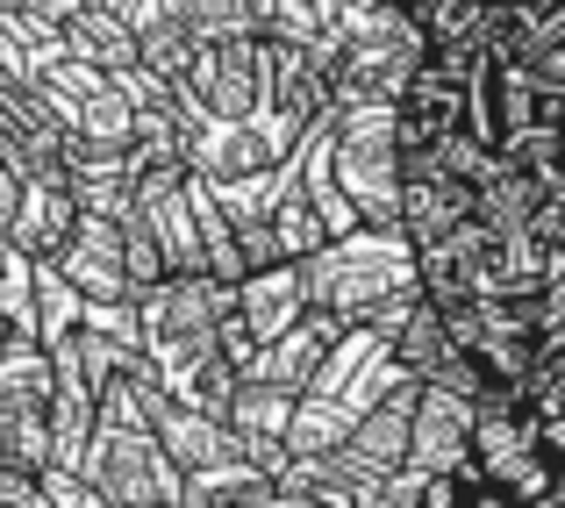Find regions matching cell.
Listing matches in <instances>:
<instances>
[{
  "label": "cell",
  "instance_id": "10",
  "mask_svg": "<svg viewBox=\"0 0 565 508\" xmlns=\"http://www.w3.org/2000/svg\"><path fill=\"white\" fill-rule=\"evenodd\" d=\"M344 337H351L344 322H330V316H316V308H308V316L294 322V330H279L273 343H258L244 372H250V380H273V387H287V394H301V387L322 372V358H330Z\"/></svg>",
  "mask_w": 565,
  "mask_h": 508
},
{
  "label": "cell",
  "instance_id": "4",
  "mask_svg": "<svg viewBox=\"0 0 565 508\" xmlns=\"http://www.w3.org/2000/svg\"><path fill=\"white\" fill-rule=\"evenodd\" d=\"M0 466H51V351L14 322H0Z\"/></svg>",
  "mask_w": 565,
  "mask_h": 508
},
{
  "label": "cell",
  "instance_id": "15",
  "mask_svg": "<svg viewBox=\"0 0 565 508\" xmlns=\"http://www.w3.org/2000/svg\"><path fill=\"white\" fill-rule=\"evenodd\" d=\"M100 8H137V0H100Z\"/></svg>",
  "mask_w": 565,
  "mask_h": 508
},
{
  "label": "cell",
  "instance_id": "12",
  "mask_svg": "<svg viewBox=\"0 0 565 508\" xmlns=\"http://www.w3.org/2000/svg\"><path fill=\"white\" fill-rule=\"evenodd\" d=\"M487 0H415V36L423 51H480Z\"/></svg>",
  "mask_w": 565,
  "mask_h": 508
},
{
  "label": "cell",
  "instance_id": "14",
  "mask_svg": "<svg viewBox=\"0 0 565 508\" xmlns=\"http://www.w3.org/2000/svg\"><path fill=\"white\" fill-rule=\"evenodd\" d=\"M423 501V480L415 473H394V480H373V487H351L344 508H415Z\"/></svg>",
  "mask_w": 565,
  "mask_h": 508
},
{
  "label": "cell",
  "instance_id": "11",
  "mask_svg": "<svg viewBox=\"0 0 565 508\" xmlns=\"http://www.w3.org/2000/svg\"><path fill=\"white\" fill-rule=\"evenodd\" d=\"M230 294H236V330L250 337V351H258V343H273L279 330H294V322L308 316L301 265H258V273L230 279Z\"/></svg>",
  "mask_w": 565,
  "mask_h": 508
},
{
  "label": "cell",
  "instance_id": "6",
  "mask_svg": "<svg viewBox=\"0 0 565 508\" xmlns=\"http://www.w3.org/2000/svg\"><path fill=\"white\" fill-rule=\"evenodd\" d=\"M258 36H201L186 72L172 80L193 123H250L258 115Z\"/></svg>",
  "mask_w": 565,
  "mask_h": 508
},
{
  "label": "cell",
  "instance_id": "5",
  "mask_svg": "<svg viewBox=\"0 0 565 508\" xmlns=\"http://www.w3.org/2000/svg\"><path fill=\"white\" fill-rule=\"evenodd\" d=\"M509 251H501V236H487L480 222H458L451 236H437V244H415V294H423L437 316H451V308H472V301H494V294H509Z\"/></svg>",
  "mask_w": 565,
  "mask_h": 508
},
{
  "label": "cell",
  "instance_id": "7",
  "mask_svg": "<svg viewBox=\"0 0 565 508\" xmlns=\"http://www.w3.org/2000/svg\"><path fill=\"white\" fill-rule=\"evenodd\" d=\"M51 273H57V287H65L79 308H129L137 301L129 265H122V222L79 215V230L65 236V251L51 258Z\"/></svg>",
  "mask_w": 565,
  "mask_h": 508
},
{
  "label": "cell",
  "instance_id": "13",
  "mask_svg": "<svg viewBox=\"0 0 565 508\" xmlns=\"http://www.w3.org/2000/svg\"><path fill=\"white\" fill-rule=\"evenodd\" d=\"M172 22H186L193 36H265L273 0H158Z\"/></svg>",
  "mask_w": 565,
  "mask_h": 508
},
{
  "label": "cell",
  "instance_id": "2",
  "mask_svg": "<svg viewBox=\"0 0 565 508\" xmlns=\"http://www.w3.org/2000/svg\"><path fill=\"white\" fill-rule=\"evenodd\" d=\"M230 308H236L230 279H215V273H166L158 287H143L137 301H129V351L143 358V372H151L158 387L180 394L186 372L222 351Z\"/></svg>",
  "mask_w": 565,
  "mask_h": 508
},
{
  "label": "cell",
  "instance_id": "1",
  "mask_svg": "<svg viewBox=\"0 0 565 508\" xmlns=\"http://www.w3.org/2000/svg\"><path fill=\"white\" fill-rule=\"evenodd\" d=\"M301 294L316 316L365 330V337H386L415 308V244L401 230L351 222V230H337L322 251L301 258Z\"/></svg>",
  "mask_w": 565,
  "mask_h": 508
},
{
  "label": "cell",
  "instance_id": "9",
  "mask_svg": "<svg viewBox=\"0 0 565 508\" xmlns=\"http://www.w3.org/2000/svg\"><path fill=\"white\" fill-rule=\"evenodd\" d=\"M72 230H79V201L65 193V172H57V166H36V172H29V187L14 193L0 236H8L29 265H51L57 251H65Z\"/></svg>",
  "mask_w": 565,
  "mask_h": 508
},
{
  "label": "cell",
  "instance_id": "8",
  "mask_svg": "<svg viewBox=\"0 0 565 508\" xmlns=\"http://www.w3.org/2000/svg\"><path fill=\"white\" fill-rule=\"evenodd\" d=\"M466 452H472V401L415 380V401H408V473L415 480H444V473L466 466Z\"/></svg>",
  "mask_w": 565,
  "mask_h": 508
},
{
  "label": "cell",
  "instance_id": "3",
  "mask_svg": "<svg viewBox=\"0 0 565 508\" xmlns=\"http://www.w3.org/2000/svg\"><path fill=\"white\" fill-rule=\"evenodd\" d=\"M301 166L337 193V208L351 222L394 230V201H401L394 108H330V123L301 144Z\"/></svg>",
  "mask_w": 565,
  "mask_h": 508
}]
</instances>
